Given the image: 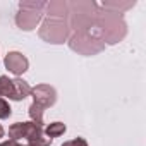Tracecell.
Masks as SVG:
<instances>
[{"label":"cell","mask_w":146,"mask_h":146,"mask_svg":"<svg viewBox=\"0 0 146 146\" xmlns=\"http://www.w3.org/2000/svg\"><path fill=\"white\" fill-rule=\"evenodd\" d=\"M11 113H12V108L9 107V103L4 98H0V119H7Z\"/></svg>","instance_id":"8"},{"label":"cell","mask_w":146,"mask_h":146,"mask_svg":"<svg viewBox=\"0 0 146 146\" xmlns=\"http://www.w3.org/2000/svg\"><path fill=\"white\" fill-rule=\"evenodd\" d=\"M14 81V86H16V102H21V100H24L26 96H29V93H31V88H29V84L26 83V81H23V79H12Z\"/></svg>","instance_id":"5"},{"label":"cell","mask_w":146,"mask_h":146,"mask_svg":"<svg viewBox=\"0 0 146 146\" xmlns=\"http://www.w3.org/2000/svg\"><path fill=\"white\" fill-rule=\"evenodd\" d=\"M0 137H4V127L0 125Z\"/></svg>","instance_id":"11"},{"label":"cell","mask_w":146,"mask_h":146,"mask_svg":"<svg viewBox=\"0 0 146 146\" xmlns=\"http://www.w3.org/2000/svg\"><path fill=\"white\" fill-rule=\"evenodd\" d=\"M4 64H5V67L12 72V74H16V76L24 74V72L28 70V65H29L28 58L23 53H19V52H9L5 55Z\"/></svg>","instance_id":"3"},{"label":"cell","mask_w":146,"mask_h":146,"mask_svg":"<svg viewBox=\"0 0 146 146\" xmlns=\"http://www.w3.org/2000/svg\"><path fill=\"white\" fill-rule=\"evenodd\" d=\"M9 136L12 137V141L17 139H28L29 146H50L52 139L43 136V129L41 125L35 124V122H17L12 124L9 129Z\"/></svg>","instance_id":"1"},{"label":"cell","mask_w":146,"mask_h":146,"mask_svg":"<svg viewBox=\"0 0 146 146\" xmlns=\"http://www.w3.org/2000/svg\"><path fill=\"white\" fill-rule=\"evenodd\" d=\"M0 146H23V144H19L17 141H5V143H2V144H0ZM26 146H29V144H26Z\"/></svg>","instance_id":"10"},{"label":"cell","mask_w":146,"mask_h":146,"mask_svg":"<svg viewBox=\"0 0 146 146\" xmlns=\"http://www.w3.org/2000/svg\"><path fill=\"white\" fill-rule=\"evenodd\" d=\"M62 146H88V143H86L83 137H76V139H72V141L64 143Z\"/></svg>","instance_id":"9"},{"label":"cell","mask_w":146,"mask_h":146,"mask_svg":"<svg viewBox=\"0 0 146 146\" xmlns=\"http://www.w3.org/2000/svg\"><path fill=\"white\" fill-rule=\"evenodd\" d=\"M65 132V124H62V122H53V124H50L46 129H45V134L52 139V137H58V136H62Z\"/></svg>","instance_id":"6"},{"label":"cell","mask_w":146,"mask_h":146,"mask_svg":"<svg viewBox=\"0 0 146 146\" xmlns=\"http://www.w3.org/2000/svg\"><path fill=\"white\" fill-rule=\"evenodd\" d=\"M29 117L33 119V122H35V124L41 125V124H43V108H41L40 105L33 103V105L29 107Z\"/></svg>","instance_id":"7"},{"label":"cell","mask_w":146,"mask_h":146,"mask_svg":"<svg viewBox=\"0 0 146 146\" xmlns=\"http://www.w3.org/2000/svg\"><path fill=\"white\" fill-rule=\"evenodd\" d=\"M7 96L11 100H16V86L14 81L5 78V76H0V98Z\"/></svg>","instance_id":"4"},{"label":"cell","mask_w":146,"mask_h":146,"mask_svg":"<svg viewBox=\"0 0 146 146\" xmlns=\"http://www.w3.org/2000/svg\"><path fill=\"white\" fill-rule=\"evenodd\" d=\"M31 95H33V98H35L33 103L40 105L43 110L48 108V107H52V105L57 102V93H55V90H53L52 86H48V84H38L36 88L31 90Z\"/></svg>","instance_id":"2"}]
</instances>
